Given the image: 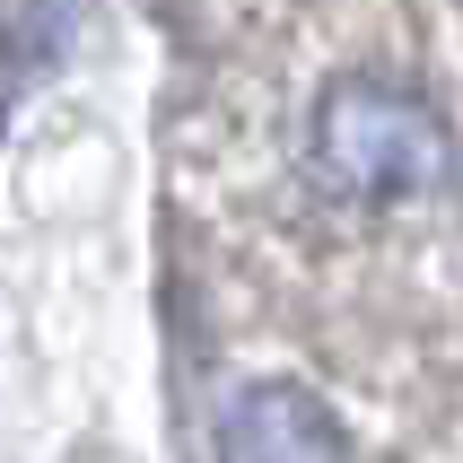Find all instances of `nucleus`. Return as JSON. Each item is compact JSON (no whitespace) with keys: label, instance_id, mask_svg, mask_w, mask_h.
Wrapping results in <instances>:
<instances>
[{"label":"nucleus","instance_id":"1","mask_svg":"<svg viewBox=\"0 0 463 463\" xmlns=\"http://www.w3.org/2000/svg\"><path fill=\"white\" fill-rule=\"evenodd\" d=\"M446 123L393 79H341L315 105V175L341 202H411L446 184Z\"/></svg>","mask_w":463,"mask_h":463},{"label":"nucleus","instance_id":"2","mask_svg":"<svg viewBox=\"0 0 463 463\" xmlns=\"http://www.w3.org/2000/svg\"><path fill=\"white\" fill-rule=\"evenodd\" d=\"M219 463H350V438L307 385H245L219 420Z\"/></svg>","mask_w":463,"mask_h":463}]
</instances>
